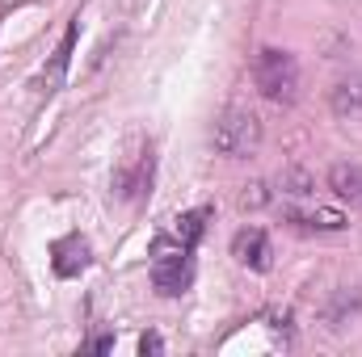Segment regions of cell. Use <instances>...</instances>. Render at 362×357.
Here are the masks:
<instances>
[{"label":"cell","instance_id":"cell-11","mask_svg":"<svg viewBox=\"0 0 362 357\" xmlns=\"http://www.w3.org/2000/svg\"><path fill=\"white\" fill-rule=\"evenodd\" d=\"M206 219H211V210H206V206L185 210V214L173 219V236H181L185 244H198V240H202V231H206Z\"/></svg>","mask_w":362,"mask_h":357},{"label":"cell","instance_id":"cell-3","mask_svg":"<svg viewBox=\"0 0 362 357\" xmlns=\"http://www.w3.org/2000/svg\"><path fill=\"white\" fill-rule=\"evenodd\" d=\"M211 143L228 160H249L262 147V122L249 109H223L211 126Z\"/></svg>","mask_w":362,"mask_h":357},{"label":"cell","instance_id":"cell-13","mask_svg":"<svg viewBox=\"0 0 362 357\" xmlns=\"http://www.w3.org/2000/svg\"><path fill=\"white\" fill-rule=\"evenodd\" d=\"M266 202H270V193H266V185H262V181H257V185H249V189L240 193V206H245V210H257V206H266Z\"/></svg>","mask_w":362,"mask_h":357},{"label":"cell","instance_id":"cell-8","mask_svg":"<svg viewBox=\"0 0 362 357\" xmlns=\"http://www.w3.org/2000/svg\"><path fill=\"white\" fill-rule=\"evenodd\" d=\"M148 185H152V147L139 152L131 164H122V173H118V193H122V198H139Z\"/></svg>","mask_w":362,"mask_h":357},{"label":"cell","instance_id":"cell-14","mask_svg":"<svg viewBox=\"0 0 362 357\" xmlns=\"http://www.w3.org/2000/svg\"><path fill=\"white\" fill-rule=\"evenodd\" d=\"M139 349H144V353H160V337H144Z\"/></svg>","mask_w":362,"mask_h":357},{"label":"cell","instance_id":"cell-12","mask_svg":"<svg viewBox=\"0 0 362 357\" xmlns=\"http://www.w3.org/2000/svg\"><path fill=\"white\" fill-rule=\"evenodd\" d=\"M274 185H278V193H286V198H308V193H312V177H308L303 169H282Z\"/></svg>","mask_w":362,"mask_h":357},{"label":"cell","instance_id":"cell-7","mask_svg":"<svg viewBox=\"0 0 362 357\" xmlns=\"http://www.w3.org/2000/svg\"><path fill=\"white\" fill-rule=\"evenodd\" d=\"M329 105H333L337 118H354V114H362V72L341 76V80L333 85V92H329Z\"/></svg>","mask_w":362,"mask_h":357},{"label":"cell","instance_id":"cell-5","mask_svg":"<svg viewBox=\"0 0 362 357\" xmlns=\"http://www.w3.org/2000/svg\"><path fill=\"white\" fill-rule=\"evenodd\" d=\"M278 210H282V219H286L291 227H299V231H341V227H346V214L325 210V206H295V202H282Z\"/></svg>","mask_w":362,"mask_h":357},{"label":"cell","instance_id":"cell-6","mask_svg":"<svg viewBox=\"0 0 362 357\" xmlns=\"http://www.w3.org/2000/svg\"><path fill=\"white\" fill-rule=\"evenodd\" d=\"M51 265L59 277H76V273H85L89 269V240L85 236H64V240H55V248H51Z\"/></svg>","mask_w":362,"mask_h":357},{"label":"cell","instance_id":"cell-4","mask_svg":"<svg viewBox=\"0 0 362 357\" xmlns=\"http://www.w3.org/2000/svg\"><path fill=\"white\" fill-rule=\"evenodd\" d=\"M232 257L240 261L245 269H257V273H266L270 269V236L262 231V227H240L236 236H232Z\"/></svg>","mask_w":362,"mask_h":357},{"label":"cell","instance_id":"cell-10","mask_svg":"<svg viewBox=\"0 0 362 357\" xmlns=\"http://www.w3.org/2000/svg\"><path fill=\"white\" fill-rule=\"evenodd\" d=\"M329 189L346 202H362V164H333L329 169Z\"/></svg>","mask_w":362,"mask_h":357},{"label":"cell","instance_id":"cell-9","mask_svg":"<svg viewBox=\"0 0 362 357\" xmlns=\"http://www.w3.org/2000/svg\"><path fill=\"white\" fill-rule=\"evenodd\" d=\"M76 21L68 25V34H64V42H59V51H55V59H51V68L42 72V80H38V89L42 92H55L64 85V76H68V63H72V47H76Z\"/></svg>","mask_w":362,"mask_h":357},{"label":"cell","instance_id":"cell-1","mask_svg":"<svg viewBox=\"0 0 362 357\" xmlns=\"http://www.w3.org/2000/svg\"><path fill=\"white\" fill-rule=\"evenodd\" d=\"M194 277V244H185L181 236H156L152 240V286L160 294H181Z\"/></svg>","mask_w":362,"mask_h":357},{"label":"cell","instance_id":"cell-2","mask_svg":"<svg viewBox=\"0 0 362 357\" xmlns=\"http://www.w3.org/2000/svg\"><path fill=\"white\" fill-rule=\"evenodd\" d=\"M253 80H257V92L274 101V105H291L299 97V63L291 51H278V47H266L257 59H253Z\"/></svg>","mask_w":362,"mask_h":357}]
</instances>
